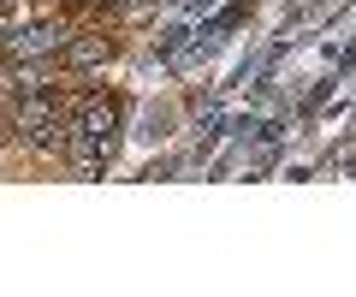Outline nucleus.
I'll use <instances>...</instances> for the list:
<instances>
[{"mask_svg":"<svg viewBox=\"0 0 356 297\" xmlns=\"http://www.w3.org/2000/svg\"><path fill=\"white\" fill-rule=\"evenodd\" d=\"M107 54H113V42H107V36H83V42H72V48H65V60L89 72V65H102Z\"/></svg>","mask_w":356,"mask_h":297,"instance_id":"obj_1","label":"nucleus"}]
</instances>
